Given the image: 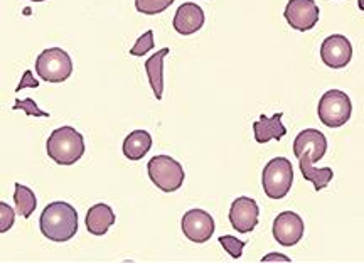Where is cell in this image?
<instances>
[{
  "label": "cell",
  "instance_id": "5bb4252c",
  "mask_svg": "<svg viewBox=\"0 0 364 263\" xmlns=\"http://www.w3.org/2000/svg\"><path fill=\"white\" fill-rule=\"evenodd\" d=\"M86 230L95 237H103L108 233V230L115 225V213L108 204L98 203L91 206L85 218Z\"/></svg>",
  "mask_w": 364,
  "mask_h": 263
},
{
  "label": "cell",
  "instance_id": "ac0fdd59",
  "mask_svg": "<svg viewBox=\"0 0 364 263\" xmlns=\"http://www.w3.org/2000/svg\"><path fill=\"white\" fill-rule=\"evenodd\" d=\"M299 166H300V172H302L304 179L311 181L314 184V189H316L317 193L322 191V189H326L332 181V178H334V171H332L331 167L316 169V167L312 166V162L307 161L306 157L299 159Z\"/></svg>",
  "mask_w": 364,
  "mask_h": 263
},
{
  "label": "cell",
  "instance_id": "484cf974",
  "mask_svg": "<svg viewBox=\"0 0 364 263\" xmlns=\"http://www.w3.org/2000/svg\"><path fill=\"white\" fill-rule=\"evenodd\" d=\"M262 262H290V258L287 255H282V253H268L267 257L262 258Z\"/></svg>",
  "mask_w": 364,
  "mask_h": 263
},
{
  "label": "cell",
  "instance_id": "4316f807",
  "mask_svg": "<svg viewBox=\"0 0 364 263\" xmlns=\"http://www.w3.org/2000/svg\"><path fill=\"white\" fill-rule=\"evenodd\" d=\"M358 6H359V9H361V11H364V0H358Z\"/></svg>",
  "mask_w": 364,
  "mask_h": 263
},
{
  "label": "cell",
  "instance_id": "ffe728a7",
  "mask_svg": "<svg viewBox=\"0 0 364 263\" xmlns=\"http://www.w3.org/2000/svg\"><path fill=\"white\" fill-rule=\"evenodd\" d=\"M174 0H135L136 12L145 14V16H156V14H162L167 11Z\"/></svg>",
  "mask_w": 364,
  "mask_h": 263
},
{
  "label": "cell",
  "instance_id": "603a6c76",
  "mask_svg": "<svg viewBox=\"0 0 364 263\" xmlns=\"http://www.w3.org/2000/svg\"><path fill=\"white\" fill-rule=\"evenodd\" d=\"M14 110L26 112L27 117H49V113L41 110L38 103H36L33 98H26V100L17 98L16 103H14Z\"/></svg>",
  "mask_w": 364,
  "mask_h": 263
},
{
  "label": "cell",
  "instance_id": "4fadbf2b",
  "mask_svg": "<svg viewBox=\"0 0 364 263\" xmlns=\"http://www.w3.org/2000/svg\"><path fill=\"white\" fill-rule=\"evenodd\" d=\"M176 33L181 36H191L198 33L204 26V12L203 9L194 2H186L179 6L176 11L174 21H172Z\"/></svg>",
  "mask_w": 364,
  "mask_h": 263
},
{
  "label": "cell",
  "instance_id": "7c38bea8",
  "mask_svg": "<svg viewBox=\"0 0 364 263\" xmlns=\"http://www.w3.org/2000/svg\"><path fill=\"white\" fill-rule=\"evenodd\" d=\"M327 152V139L321 130L306 129L302 130L294 140L295 157H306L307 161L318 162Z\"/></svg>",
  "mask_w": 364,
  "mask_h": 263
},
{
  "label": "cell",
  "instance_id": "3957f363",
  "mask_svg": "<svg viewBox=\"0 0 364 263\" xmlns=\"http://www.w3.org/2000/svg\"><path fill=\"white\" fill-rule=\"evenodd\" d=\"M262 184L268 198L284 199L294 184L292 162L285 157L272 159L263 169Z\"/></svg>",
  "mask_w": 364,
  "mask_h": 263
},
{
  "label": "cell",
  "instance_id": "5b68a950",
  "mask_svg": "<svg viewBox=\"0 0 364 263\" xmlns=\"http://www.w3.org/2000/svg\"><path fill=\"white\" fill-rule=\"evenodd\" d=\"M147 174L149 179L162 193L177 191L186 179L181 162H177L171 156H156L150 159L147 164Z\"/></svg>",
  "mask_w": 364,
  "mask_h": 263
},
{
  "label": "cell",
  "instance_id": "8992f818",
  "mask_svg": "<svg viewBox=\"0 0 364 263\" xmlns=\"http://www.w3.org/2000/svg\"><path fill=\"white\" fill-rule=\"evenodd\" d=\"M36 71L43 81L48 83H63L71 76L73 61L65 49L49 48L44 49L36 60Z\"/></svg>",
  "mask_w": 364,
  "mask_h": 263
},
{
  "label": "cell",
  "instance_id": "8fae6325",
  "mask_svg": "<svg viewBox=\"0 0 364 263\" xmlns=\"http://www.w3.org/2000/svg\"><path fill=\"white\" fill-rule=\"evenodd\" d=\"M260 208L255 199L241 196L231 203L230 208V223L238 233H250L257 228Z\"/></svg>",
  "mask_w": 364,
  "mask_h": 263
},
{
  "label": "cell",
  "instance_id": "2e32d148",
  "mask_svg": "<svg viewBox=\"0 0 364 263\" xmlns=\"http://www.w3.org/2000/svg\"><path fill=\"white\" fill-rule=\"evenodd\" d=\"M152 147V137L147 130H134L132 134L127 135L124 140V156L129 159V161H140L147 156V152Z\"/></svg>",
  "mask_w": 364,
  "mask_h": 263
},
{
  "label": "cell",
  "instance_id": "44dd1931",
  "mask_svg": "<svg viewBox=\"0 0 364 263\" xmlns=\"http://www.w3.org/2000/svg\"><path fill=\"white\" fill-rule=\"evenodd\" d=\"M154 46H156V41H154V31H147V33L140 36L139 39H136L135 46L130 49V54L132 56H145L149 51H152Z\"/></svg>",
  "mask_w": 364,
  "mask_h": 263
},
{
  "label": "cell",
  "instance_id": "d4e9b609",
  "mask_svg": "<svg viewBox=\"0 0 364 263\" xmlns=\"http://www.w3.org/2000/svg\"><path fill=\"white\" fill-rule=\"evenodd\" d=\"M38 86H39V81L33 76V71L27 70V71H24V75H22V80H21L19 86L16 88V93H19L21 90H24V88H38Z\"/></svg>",
  "mask_w": 364,
  "mask_h": 263
},
{
  "label": "cell",
  "instance_id": "d6986e66",
  "mask_svg": "<svg viewBox=\"0 0 364 263\" xmlns=\"http://www.w3.org/2000/svg\"><path fill=\"white\" fill-rule=\"evenodd\" d=\"M14 203H16L17 213L21 216H24L26 220L31 218V215L36 211L38 208V198L33 189H29L27 186H22L19 183H16V189H14Z\"/></svg>",
  "mask_w": 364,
  "mask_h": 263
},
{
  "label": "cell",
  "instance_id": "cb8c5ba5",
  "mask_svg": "<svg viewBox=\"0 0 364 263\" xmlns=\"http://www.w3.org/2000/svg\"><path fill=\"white\" fill-rule=\"evenodd\" d=\"M14 220L16 215L12 208L7 203H0V233H7L14 226Z\"/></svg>",
  "mask_w": 364,
  "mask_h": 263
},
{
  "label": "cell",
  "instance_id": "e0dca14e",
  "mask_svg": "<svg viewBox=\"0 0 364 263\" xmlns=\"http://www.w3.org/2000/svg\"><path fill=\"white\" fill-rule=\"evenodd\" d=\"M169 53V48H164L162 51L152 54L145 63V71H147L150 86H152V92L157 100H162L164 95V58Z\"/></svg>",
  "mask_w": 364,
  "mask_h": 263
},
{
  "label": "cell",
  "instance_id": "ba28073f",
  "mask_svg": "<svg viewBox=\"0 0 364 263\" xmlns=\"http://www.w3.org/2000/svg\"><path fill=\"white\" fill-rule=\"evenodd\" d=\"M284 17L292 29L306 33V31L316 27L318 17H321V11L314 0H289L284 11Z\"/></svg>",
  "mask_w": 364,
  "mask_h": 263
},
{
  "label": "cell",
  "instance_id": "7402d4cb",
  "mask_svg": "<svg viewBox=\"0 0 364 263\" xmlns=\"http://www.w3.org/2000/svg\"><path fill=\"white\" fill-rule=\"evenodd\" d=\"M218 242L221 243V247L225 248L226 253H230V257H233L235 260H238L241 257V253H243V248H245V242H241L236 237H231V235H225V237H220Z\"/></svg>",
  "mask_w": 364,
  "mask_h": 263
},
{
  "label": "cell",
  "instance_id": "9a60e30c",
  "mask_svg": "<svg viewBox=\"0 0 364 263\" xmlns=\"http://www.w3.org/2000/svg\"><path fill=\"white\" fill-rule=\"evenodd\" d=\"M253 132L257 144H267L270 140H282L287 135V129L282 124V113H275L270 119L262 113L258 122L253 124Z\"/></svg>",
  "mask_w": 364,
  "mask_h": 263
},
{
  "label": "cell",
  "instance_id": "7a4b0ae2",
  "mask_svg": "<svg viewBox=\"0 0 364 263\" xmlns=\"http://www.w3.org/2000/svg\"><path fill=\"white\" fill-rule=\"evenodd\" d=\"M46 149H48V156L58 166H73L83 157L85 139L78 130L70 125L59 127L49 135Z\"/></svg>",
  "mask_w": 364,
  "mask_h": 263
},
{
  "label": "cell",
  "instance_id": "9c48e42d",
  "mask_svg": "<svg viewBox=\"0 0 364 263\" xmlns=\"http://www.w3.org/2000/svg\"><path fill=\"white\" fill-rule=\"evenodd\" d=\"M322 63L332 70H343L353 60V46L343 34H332L324 39L321 46Z\"/></svg>",
  "mask_w": 364,
  "mask_h": 263
},
{
  "label": "cell",
  "instance_id": "6da1fadb",
  "mask_svg": "<svg viewBox=\"0 0 364 263\" xmlns=\"http://www.w3.org/2000/svg\"><path fill=\"white\" fill-rule=\"evenodd\" d=\"M39 230L54 243H65L78 233V211L70 203L56 201L44 208Z\"/></svg>",
  "mask_w": 364,
  "mask_h": 263
},
{
  "label": "cell",
  "instance_id": "83f0119b",
  "mask_svg": "<svg viewBox=\"0 0 364 263\" xmlns=\"http://www.w3.org/2000/svg\"><path fill=\"white\" fill-rule=\"evenodd\" d=\"M33 2H44V0H33Z\"/></svg>",
  "mask_w": 364,
  "mask_h": 263
},
{
  "label": "cell",
  "instance_id": "277c9868",
  "mask_svg": "<svg viewBox=\"0 0 364 263\" xmlns=\"http://www.w3.org/2000/svg\"><path fill=\"white\" fill-rule=\"evenodd\" d=\"M318 120L329 129H338L343 127L351 119L353 103L349 95L341 90H329L318 100Z\"/></svg>",
  "mask_w": 364,
  "mask_h": 263
},
{
  "label": "cell",
  "instance_id": "52a82bcc",
  "mask_svg": "<svg viewBox=\"0 0 364 263\" xmlns=\"http://www.w3.org/2000/svg\"><path fill=\"white\" fill-rule=\"evenodd\" d=\"M216 225L213 216L204 210H189L182 216V233L193 243H208L215 235Z\"/></svg>",
  "mask_w": 364,
  "mask_h": 263
},
{
  "label": "cell",
  "instance_id": "30bf717a",
  "mask_svg": "<svg viewBox=\"0 0 364 263\" xmlns=\"http://www.w3.org/2000/svg\"><path fill=\"white\" fill-rule=\"evenodd\" d=\"M304 220L297 213L284 211L273 221V238L282 247H294L304 237Z\"/></svg>",
  "mask_w": 364,
  "mask_h": 263
}]
</instances>
